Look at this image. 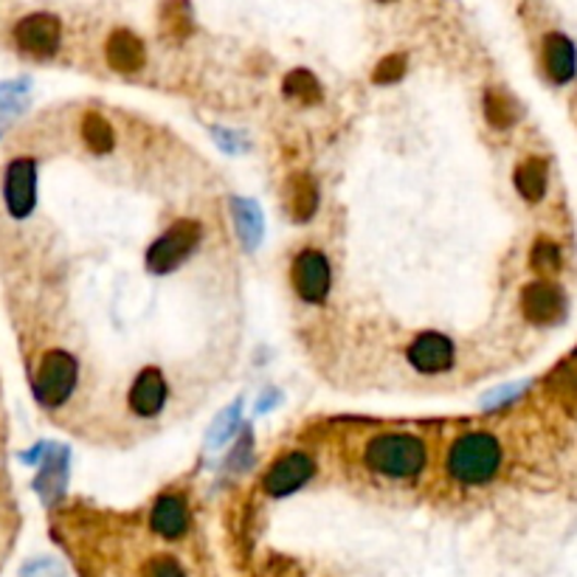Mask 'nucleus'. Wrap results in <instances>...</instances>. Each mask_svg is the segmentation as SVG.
<instances>
[{
    "instance_id": "23",
    "label": "nucleus",
    "mask_w": 577,
    "mask_h": 577,
    "mask_svg": "<svg viewBox=\"0 0 577 577\" xmlns=\"http://www.w3.org/2000/svg\"><path fill=\"white\" fill-rule=\"evenodd\" d=\"M285 96L293 101H299V105H318L322 101V85H318V80L310 71H304V68H296V71H290L288 76H285Z\"/></svg>"
},
{
    "instance_id": "26",
    "label": "nucleus",
    "mask_w": 577,
    "mask_h": 577,
    "mask_svg": "<svg viewBox=\"0 0 577 577\" xmlns=\"http://www.w3.org/2000/svg\"><path fill=\"white\" fill-rule=\"evenodd\" d=\"M404 74H406V57L389 55L386 60L377 62L372 80H375L377 85H395V82H400V76Z\"/></svg>"
},
{
    "instance_id": "13",
    "label": "nucleus",
    "mask_w": 577,
    "mask_h": 577,
    "mask_svg": "<svg viewBox=\"0 0 577 577\" xmlns=\"http://www.w3.org/2000/svg\"><path fill=\"white\" fill-rule=\"evenodd\" d=\"M541 60H544V71L555 85H566L575 80L577 74V51L575 43L561 32H552L544 37V48H541Z\"/></svg>"
},
{
    "instance_id": "16",
    "label": "nucleus",
    "mask_w": 577,
    "mask_h": 577,
    "mask_svg": "<svg viewBox=\"0 0 577 577\" xmlns=\"http://www.w3.org/2000/svg\"><path fill=\"white\" fill-rule=\"evenodd\" d=\"M285 203L293 217V223H310L318 212V187L308 172L290 175L285 183Z\"/></svg>"
},
{
    "instance_id": "12",
    "label": "nucleus",
    "mask_w": 577,
    "mask_h": 577,
    "mask_svg": "<svg viewBox=\"0 0 577 577\" xmlns=\"http://www.w3.org/2000/svg\"><path fill=\"white\" fill-rule=\"evenodd\" d=\"M521 310L532 324H552L564 316L566 299L552 283H532L524 288Z\"/></svg>"
},
{
    "instance_id": "17",
    "label": "nucleus",
    "mask_w": 577,
    "mask_h": 577,
    "mask_svg": "<svg viewBox=\"0 0 577 577\" xmlns=\"http://www.w3.org/2000/svg\"><path fill=\"white\" fill-rule=\"evenodd\" d=\"M231 217H235V229L242 245L254 251L262 242V231H265L260 206L254 201H249V197H231Z\"/></svg>"
},
{
    "instance_id": "28",
    "label": "nucleus",
    "mask_w": 577,
    "mask_h": 577,
    "mask_svg": "<svg viewBox=\"0 0 577 577\" xmlns=\"http://www.w3.org/2000/svg\"><path fill=\"white\" fill-rule=\"evenodd\" d=\"M279 397H283V395H279L276 389L265 392V395H262V400H260V406H256V411H260V414H262V411H271L276 404H279Z\"/></svg>"
},
{
    "instance_id": "9",
    "label": "nucleus",
    "mask_w": 577,
    "mask_h": 577,
    "mask_svg": "<svg viewBox=\"0 0 577 577\" xmlns=\"http://www.w3.org/2000/svg\"><path fill=\"white\" fill-rule=\"evenodd\" d=\"M406 361L420 375H443V372L454 370L457 349H454V341L448 336H443V333H420L409 344V349H406Z\"/></svg>"
},
{
    "instance_id": "3",
    "label": "nucleus",
    "mask_w": 577,
    "mask_h": 577,
    "mask_svg": "<svg viewBox=\"0 0 577 577\" xmlns=\"http://www.w3.org/2000/svg\"><path fill=\"white\" fill-rule=\"evenodd\" d=\"M80 383V361L65 349H48L34 372V400L43 409H60Z\"/></svg>"
},
{
    "instance_id": "4",
    "label": "nucleus",
    "mask_w": 577,
    "mask_h": 577,
    "mask_svg": "<svg viewBox=\"0 0 577 577\" xmlns=\"http://www.w3.org/2000/svg\"><path fill=\"white\" fill-rule=\"evenodd\" d=\"M203 240V226L197 220H178L164 231L147 251L149 274H169L181 262L195 254Z\"/></svg>"
},
{
    "instance_id": "22",
    "label": "nucleus",
    "mask_w": 577,
    "mask_h": 577,
    "mask_svg": "<svg viewBox=\"0 0 577 577\" xmlns=\"http://www.w3.org/2000/svg\"><path fill=\"white\" fill-rule=\"evenodd\" d=\"M82 139H85V147L94 155L110 153L116 144V133L110 128V121L99 113H87L82 119Z\"/></svg>"
},
{
    "instance_id": "5",
    "label": "nucleus",
    "mask_w": 577,
    "mask_h": 577,
    "mask_svg": "<svg viewBox=\"0 0 577 577\" xmlns=\"http://www.w3.org/2000/svg\"><path fill=\"white\" fill-rule=\"evenodd\" d=\"M14 46L34 60H51L62 46V21L51 12H32L14 23Z\"/></svg>"
},
{
    "instance_id": "11",
    "label": "nucleus",
    "mask_w": 577,
    "mask_h": 577,
    "mask_svg": "<svg viewBox=\"0 0 577 577\" xmlns=\"http://www.w3.org/2000/svg\"><path fill=\"white\" fill-rule=\"evenodd\" d=\"M105 60L119 74H135L147 62V48L142 37L130 28H113L105 43Z\"/></svg>"
},
{
    "instance_id": "6",
    "label": "nucleus",
    "mask_w": 577,
    "mask_h": 577,
    "mask_svg": "<svg viewBox=\"0 0 577 577\" xmlns=\"http://www.w3.org/2000/svg\"><path fill=\"white\" fill-rule=\"evenodd\" d=\"M290 285L296 296L308 304H322L333 288V268H329L327 254L318 249L299 251L290 268Z\"/></svg>"
},
{
    "instance_id": "2",
    "label": "nucleus",
    "mask_w": 577,
    "mask_h": 577,
    "mask_svg": "<svg viewBox=\"0 0 577 577\" xmlns=\"http://www.w3.org/2000/svg\"><path fill=\"white\" fill-rule=\"evenodd\" d=\"M363 462L381 477L389 479H411L420 477L429 462V448L420 436L400 434V431H389L375 440H370L366 450H363Z\"/></svg>"
},
{
    "instance_id": "18",
    "label": "nucleus",
    "mask_w": 577,
    "mask_h": 577,
    "mask_svg": "<svg viewBox=\"0 0 577 577\" xmlns=\"http://www.w3.org/2000/svg\"><path fill=\"white\" fill-rule=\"evenodd\" d=\"M546 181H550V169L544 158H524L516 167V189L524 201L538 203L546 195Z\"/></svg>"
},
{
    "instance_id": "1",
    "label": "nucleus",
    "mask_w": 577,
    "mask_h": 577,
    "mask_svg": "<svg viewBox=\"0 0 577 577\" xmlns=\"http://www.w3.org/2000/svg\"><path fill=\"white\" fill-rule=\"evenodd\" d=\"M502 457V443L496 436L488 431H470L450 443L445 468L459 484H484L498 473Z\"/></svg>"
},
{
    "instance_id": "10",
    "label": "nucleus",
    "mask_w": 577,
    "mask_h": 577,
    "mask_svg": "<svg viewBox=\"0 0 577 577\" xmlns=\"http://www.w3.org/2000/svg\"><path fill=\"white\" fill-rule=\"evenodd\" d=\"M167 397H169L167 377H164L161 370L149 366V370L139 372V377H135L133 386H130L128 406L135 417L153 420V417H158L164 411Z\"/></svg>"
},
{
    "instance_id": "14",
    "label": "nucleus",
    "mask_w": 577,
    "mask_h": 577,
    "mask_svg": "<svg viewBox=\"0 0 577 577\" xmlns=\"http://www.w3.org/2000/svg\"><path fill=\"white\" fill-rule=\"evenodd\" d=\"M68 479V448L60 445H48V450L40 459V473L34 479V491L40 493L43 502L55 504L65 491Z\"/></svg>"
},
{
    "instance_id": "19",
    "label": "nucleus",
    "mask_w": 577,
    "mask_h": 577,
    "mask_svg": "<svg viewBox=\"0 0 577 577\" xmlns=\"http://www.w3.org/2000/svg\"><path fill=\"white\" fill-rule=\"evenodd\" d=\"M161 28L172 40H187L195 32V12L189 0H164Z\"/></svg>"
},
{
    "instance_id": "7",
    "label": "nucleus",
    "mask_w": 577,
    "mask_h": 577,
    "mask_svg": "<svg viewBox=\"0 0 577 577\" xmlns=\"http://www.w3.org/2000/svg\"><path fill=\"white\" fill-rule=\"evenodd\" d=\"M3 203L12 220H26L37 206V161L14 158L3 175Z\"/></svg>"
},
{
    "instance_id": "29",
    "label": "nucleus",
    "mask_w": 577,
    "mask_h": 577,
    "mask_svg": "<svg viewBox=\"0 0 577 577\" xmlns=\"http://www.w3.org/2000/svg\"><path fill=\"white\" fill-rule=\"evenodd\" d=\"M377 3H392V0H377Z\"/></svg>"
},
{
    "instance_id": "21",
    "label": "nucleus",
    "mask_w": 577,
    "mask_h": 577,
    "mask_svg": "<svg viewBox=\"0 0 577 577\" xmlns=\"http://www.w3.org/2000/svg\"><path fill=\"white\" fill-rule=\"evenodd\" d=\"M26 96L28 80L0 82V135H3V130L26 110Z\"/></svg>"
},
{
    "instance_id": "24",
    "label": "nucleus",
    "mask_w": 577,
    "mask_h": 577,
    "mask_svg": "<svg viewBox=\"0 0 577 577\" xmlns=\"http://www.w3.org/2000/svg\"><path fill=\"white\" fill-rule=\"evenodd\" d=\"M240 409H242V404L237 400V404H231L229 409L220 411V417H217L212 431H208V448L212 450L223 448V445L229 443L231 436L237 434V429H240Z\"/></svg>"
},
{
    "instance_id": "27",
    "label": "nucleus",
    "mask_w": 577,
    "mask_h": 577,
    "mask_svg": "<svg viewBox=\"0 0 577 577\" xmlns=\"http://www.w3.org/2000/svg\"><path fill=\"white\" fill-rule=\"evenodd\" d=\"M147 577H187V575H183L181 564H178L175 557L161 555V557H155V561H149Z\"/></svg>"
},
{
    "instance_id": "8",
    "label": "nucleus",
    "mask_w": 577,
    "mask_h": 577,
    "mask_svg": "<svg viewBox=\"0 0 577 577\" xmlns=\"http://www.w3.org/2000/svg\"><path fill=\"white\" fill-rule=\"evenodd\" d=\"M313 473H316V462H313V457L304 454V450H290V454H285V457H279L274 465H271L265 479H262V488H265L268 496L283 498L296 491H302L304 484L313 479Z\"/></svg>"
},
{
    "instance_id": "20",
    "label": "nucleus",
    "mask_w": 577,
    "mask_h": 577,
    "mask_svg": "<svg viewBox=\"0 0 577 577\" xmlns=\"http://www.w3.org/2000/svg\"><path fill=\"white\" fill-rule=\"evenodd\" d=\"M484 119L488 124L496 130H507L516 124L518 119V108L516 101L510 96L498 91V87H491V91H484Z\"/></svg>"
},
{
    "instance_id": "15",
    "label": "nucleus",
    "mask_w": 577,
    "mask_h": 577,
    "mask_svg": "<svg viewBox=\"0 0 577 577\" xmlns=\"http://www.w3.org/2000/svg\"><path fill=\"white\" fill-rule=\"evenodd\" d=\"M149 527L161 538H181L189 530V507L178 493H164L153 504Z\"/></svg>"
},
{
    "instance_id": "25",
    "label": "nucleus",
    "mask_w": 577,
    "mask_h": 577,
    "mask_svg": "<svg viewBox=\"0 0 577 577\" xmlns=\"http://www.w3.org/2000/svg\"><path fill=\"white\" fill-rule=\"evenodd\" d=\"M530 262L538 274H555V271H561V249L552 240H538L532 245Z\"/></svg>"
}]
</instances>
